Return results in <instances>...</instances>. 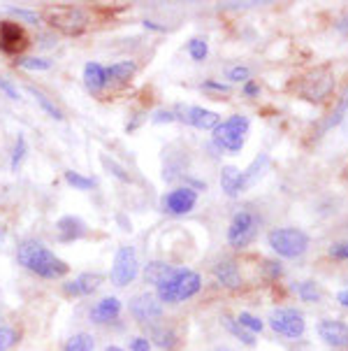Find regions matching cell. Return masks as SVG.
<instances>
[{"label": "cell", "instance_id": "1", "mask_svg": "<svg viewBox=\"0 0 348 351\" xmlns=\"http://www.w3.org/2000/svg\"><path fill=\"white\" fill-rule=\"evenodd\" d=\"M16 258H19V263L26 270H31L38 277L44 279H61L70 270L66 261H61L54 252H49L38 240H23L19 249H16Z\"/></svg>", "mask_w": 348, "mask_h": 351}, {"label": "cell", "instance_id": "2", "mask_svg": "<svg viewBox=\"0 0 348 351\" xmlns=\"http://www.w3.org/2000/svg\"><path fill=\"white\" fill-rule=\"evenodd\" d=\"M200 287H202V279H200L198 272L179 270L172 279L158 284L156 295L161 302H170V305H174V302H184L188 298H193V295L200 291Z\"/></svg>", "mask_w": 348, "mask_h": 351}, {"label": "cell", "instance_id": "3", "mask_svg": "<svg viewBox=\"0 0 348 351\" xmlns=\"http://www.w3.org/2000/svg\"><path fill=\"white\" fill-rule=\"evenodd\" d=\"M267 242L283 258H297L309 249V235L299 228H274L269 230Z\"/></svg>", "mask_w": 348, "mask_h": 351}, {"label": "cell", "instance_id": "4", "mask_svg": "<svg viewBox=\"0 0 348 351\" xmlns=\"http://www.w3.org/2000/svg\"><path fill=\"white\" fill-rule=\"evenodd\" d=\"M246 133H249V119L244 114H232L214 128V140L221 149L237 154L241 152V147H244Z\"/></svg>", "mask_w": 348, "mask_h": 351}, {"label": "cell", "instance_id": "5", "mask_svg": "<svg viewBox=\"0 0 348 351\" xmlns=\"http://www.w3.org/2000/svg\"><path fill=\"white\" fill-rule=\"evenodd\" d=\"M258 228H260V217H258V214H253L249 210L237 212L232 217V221H230V228H228L230 247L241 249V247L251 245L258 235Z\"/></svg>", "mask_w": 348, "mask_h": 351}, {"label": "cell", "instance_id": "6", "mask_svg": "<svg viewBox=\"0 0 348 351\" xmlns=\"http://www.w3.org/2000/svg\"><path fill=\"white\" fill-rule=\"evenodd\" d=\"M139 275V263L137 254L133 247H119V252L114 256V265H111L109 279L116 287H128L135 277Z\"/></svg>", "mask_w": 348, "mask_h": 351}, {"label": "cell", "instance_id": "7", "mask_svg": "<svg viewBox=\"0 0 348 351\" xmlns=\"http://www.w3.org/2000/svg\"><path fill=\"white\" fill-rule=\"evenodd\" d=\"M269 326L279 332V335H286V337H302L304 335V328H306V321L302 317V312L297 309H274L269 314Z\"/></svg>", "mask_w": 348, "mask_h": 351}, {"label": "cell", "instance_id": "8", "mask_svg": "<svg viewBox=\"0 0 348 351\" xmlns=\"http://www.w3.org/2000/svg\"><path fill=\"white\" fill-rule=\"evenodd\" d=\"M131 314L139 324H153L163 317V302L153 293H139L131 300Z\"/></svg>", "mask_w": 348, "mask_h": 351}, {"label": "cell", "instance_id": "9", "mask_svg": "<svg viewBox=\"0 0 348 351\" xmlns=\"http://www.w3.org/2000/svg\"><path fill=\"white\" fill-rule=\"evenodd\" d=\"M198 202V191L191 186H181V189H174L170 191L168 195L163 198V210L170 212V214H188L196 207Z\"/></svg>", "mask_w": 348, "mask_h": 351}, {"label": "cell", "instance_id": "10", "mask_svg": "<svg viewBox=\"0 0 348 351\" xmlns=\"http://www.w3.org/2000/svg\"><path fill=\"white\" fill-rule=\"evenodd\" d=\"M28 47V35L19 23H0V49L5 53H21Z\"/></svg>", "mask_w": 348, "mask_h": 351}, {"label": "cell", "instance_id": "11", "mask_svg": "<svg viewBox=\"0 0 348 351\" xmlns=\"http://www.w3.org/2000/svg\"><path fill=\"white\" fill-rule=\"evenodd\" d=\"M179 114H181V121L191 123L200 130H211L221 123V117L211 110H204V107H179Z\"/></svg>", "mask_w": 348, "mask_h": 351}, {"label": "cell", "instance_id": "12", "mask_svg": "<svg viewBox=\"0 0 348 351\" xmlns=\"http://www.w3.org/2000/svg\"><path fill=\"white\" fill-rule=\"evenodd\" d=\"M318 335L325 340L330 347H346L348 344V326L341 321H321L318 324Z\"/></svg>", "mask_w": 348, "mask_h": 351}, {"label": "cell", "instance_id": "13", "mask_svg": "<svg viewBox=\"0 0 348 351\" xmlns=\"http://www.w3.org/2000/svg\"><path fill=\"white\" fill-rule=\"evenodd\" d=\"M100 284H103V275H93V272H84V275L75 277L72 282L63 284V291L66 295H91Z\"/></svg>", "mask_w": 348, "mask_h": 351}, {"label": "cell", "instance_id": "14", "mask_svg": "<svg viewBox=\"0 0 348 351\" xmlns=\"http://www.w3.org/2000/svg\"><path fill=\"white\" fill-rule=\"evenodd\" d=\"M119 312H121V300L109 295V298H103L91 309V321L93 324H107V321L119 317Z\"/></svg>", "mask_w": 348, "mask_h": 351}, {"label": "cell", "instance_id": "15", "mask_svg": "<svg viewBox=\"0 0 348 351\" xmlns=\"http://www.w3.org/2000/svg\"><path fill=\"white\" fill-rule=\"evenodd\" d=\"M214 275L223 287L228 289H239L241 287V275H239V267L232 261H223L214 267Z\"/></svg>", "mask_w": 348, "mask_h": 351}, {"label": "cell", "instance_id": "16", "mask_svg": "<svg viewBox=\"0 0 348 351\" xmlns=\"http://www.w3.org/2000/svg\"><path fill=\"white\" fill-rule=\"evenodd\" d=\"M56 228H58V235H61L63 242L79 240V237H84V233H86L84 221L77 219V217H63L61 221L56 223Z\"/></svg>", "mask_w": 348, "mask_h": 351}, {"label": "cell", "instance_id": "17", "mask_svg": "<svg viewBox=\"0 0 348 351\" xmlns=\"http://www.w3.org/2000/svg\"><path fill=\"white\" fill-rule=\"evenodd\" d=\"M176 272H179V267H174L170 263H161V261H153V263L146 265L144 277H146V282H149V284H156V287H158V284L172 279Z\"/></svg>", "mask_w": 348, "mask_h": 351}, {"label": "cell", "instance_id": "18", "mask_svg": "<svg viewBox=\"0 0 348 351\" xmlns=\"http://www.w3.org/2000/svg\"><path fill=\"white\" fill-rule=\"evenodd\" d=\"M84 84L88 91L98 93L100 88L107 84V70H105L100 63H93V61L86 63L84 65Z\"/></svg>", "mask_w": 348, "mask_h": 351}, {"label": "cell", "instance_id": "19", "mask_svg": "<svg viewBox=\"0 0 348 351\" xmlns=\"http://www.w3.org/2000/svg\"><path fill=\"white\" fill-rule=\"evenodd\" d=\"M269 165V156L267 154H260L253 163L249 165L246 170H241V193L246 191V189H251L253 184H256L258 180H260V175H263V170Z\"/></svg>", "mask_w": 348, "mask_h": 351}, {"label": "cell", "instance_id": "20", "mask_svg": "<svg viewBox=\"0 0 348 351\" xmlns=\"http://www.w3.org/2000/svg\"><path fill=\"white\" fill-rule=\"evenodd\" d=\"M221 189L230 198H237L241 193V170L235 168V165H226L221 170Z\"/></svg>", "mask_w": 348, "mask_h": 351}, {"label": "cell", "instance_id": "21", "mask_svg": "<svg viewBox=\"0 0 348 351\" xmlns=\"http://www.w3.org/2000/svg\"><path fill=\"white\" fill-rule=\"evenodd\" d=\"M135 63L133 61H119L114 65H109L107 68V80H116V82H126L131 80V77L135 75Z\"/></svg>", "mask_w": 348, "mask_h": 351}, {"label": "cell", "instance_id": "22", "mask_svg": "<svg viewBox=\"0 0 348 351\" xmlns=\"http://www.w3.org/2000/svg\"><path fill=\"white\" fill-rule=\"evenodd\" d=\"M93 347H96V342H93V337L88 335V332H79V335L70 337L66 349L63 351H93Z\"/></svg>", "mask_w": 348, "mask_h": 351}, {"label": "cell", "instance_id": "23", "mask_svg": "<svg viewBox=\"0 0 348 351\" xmlns=\"http://www.w3.org/2000/svg\"><path fill=\"white\" fill-rule=\"evenodd\" d=\"M28 91H31V96H33L35 100H38L40 105H42V110L46 112V114H49L51 119H56V121H61V119H63V112L58 110V107H56L54 103H51V100L46 98L42 91H38V88H33V86L28 88Z\"/></svg>", "mask_w": 348, "mask_h": 351}, {"label": "cell", "instance_id": "24", "mask_svg": "<svg viewBox=\"0 0 348 351\" xmlns=\"http://www.w3.org/2000/svg\"><path fill=\"white\" fill-rule=\"evenodd\" d=\"M223 324H226V328H228L230 332H232V335H237L244 344H249V347H253V344H256V340H253V332H249L246 328H241L239 321H235V319L226 317V319H223Z\"/></svg>", "mask_w": 348, "mask_h": 351}, {"label": "cell", "instance_id": "25", "mask_svg": "<svg viewBox=\"0 0 348 351\" xmlns=\"http://www.w3.org/2000/svg\"><path fill=\"white\" fill-rule=\"evenodd\" d=\"M151 340L156 342L158 347H163V349H174V344H176L174 332L168 330V328H153L151 330Z\"/></svg>", "mask_w": 348, "mask_h": 351}, {"label": "cell", "instance_id": "26", "mask_svg": "<svg viewBox=\"0 0 348 351\" xmlns=\"http://www.w3.org/2000/svg\"><path fill=\"white\" fill-rule=\"evenodd\" d=\"M188 53H191L193 61H204V58H207V53H209V45H207V40H202V38H193L191 43H188Z\"/></svg>", "mask_w": 348, "mask_h": 351}, {"label": "cell", "instance_id": "27", "mask_svg": "<svg viewBox=\"0 0 348 351\" xmlns=\"http://www.w3.org/2000/svg\"><path fill=\"white\" fill-rule=\"evenodd\" d=\"M66 182L70 184V186L79 189V191H88V189H93V184H96L91 177H84V175H79V172H75V170L66 172Z\"/></svg>", "mask_w": 348, "mask_h": 351}, {"label": "cell", "instance_id": "28", "mask_svg": "<svg viewBox=\"0 0 348 351\" xmlns=\"http://www.w3.org/2000/svg\"><path fill=\"white\" fill-rule=\"evenodd\" d=\"M295 291H297V295L302 298L304 302H318V298H321V291L316 289L314 282H302L295 287Z\"/></svg>", "mask_w": 348, "mask_h": 351}, {"label": "cell", "instance_id": "29", "mask_svg": "<svg viewBox=\"0 0 348 351\" xmlns=\"http://www.w3.org/2000/svg\"><path fill=\"white\" fill-rule=\"evenodd\" d=\"M16 342H19V332L10 326H0V351H10Z\"/></svg>", "mask_w": 348, "mask_h": 351}, {"label": "cell", "instance_id": "30", "mask_svg": "<svg viewBox=\"0 0 348 351\" xmlns=\"http://www.w3.org/2000/svg\"><path fill=\"white\" fill-rule=\"evenodd\" d=\"M23 158H26V138L19 135L16 142H14V152H12V170H19Z\"/></svg>", "mask_w": 348, "mask_h": 351}, {"label": "cell", "instance_id": "31", "mask_svg": "<svg viewBox=\"0 0 348 351\" xmlns=\"http://www.w3.org/2000/svg\"><path fill=\"white\" fill-rule=\"evenodd\" d=\"M237 321H239L241 328H246V330H251V332H260L263 330V321L256 319L249 312H241L239 317H237Z\"/></svg>", "mask_w": 348, "mask_h": 351}, {"label": "cell", "instance_id": "32", "mask_svg": "<svg viewBox=\"0 0 348 351\" xmlns=\"http://www.w3.org/2000/svg\"><path fill=\"white\" fill-rule=\"evenodd\" d=\"M16 65H21V68L26 70H49L51 63L46 61V58H21V61H16Z\"/></svg>", "mask_w": 348, "mask_h": 351}, {"label": "cell", "instance_id": "33", "mask_svg": "<svg viewBox=\"0 0 348 351\" xmlns=\"http://www.w3.org/2000/svg\"><path fill=\"white\" fill-rule=\"evenodd\" d=\"M346 110H348V91H346V96L341 98V103L337 105V110L332 112V119L325 123V128H332V126H337V123L344 119V114H346Z\"/></svg>", "mask_w": 348, "mask_h": 351}, {"label": "cell", "instance_id": "34", "mask_svg": "<svg viewBox=\"0 0 348 351\" xmlns=\"http://www.w3.org/2000/svg\"><path fill=\"white\" fill-rule=\"evenodd\" d=\"M228 80L230 82H246V80H249V68H244V65H237V68H232L228 73Z\"/></svg>", "mask_w": 348, "mask_h": 351}, {"label": "cell", "instance_id": "35", "mask_svg": "<svg viewBox=\"0 0 348 351\" xmlns=\"http://www.w3.org/2000/svg\"><path fill=\"white\" fill-rule=\"evenodd\" d=\"M330 256H332V258H344V261H348V242H339V245H332V247H330Z\"/></svg>", "mask_w": 348, "mask_h": 351}, {"label": "cell", "instance_id": "36", "mask_svg": "<svg viewBox=\"0 0 348 351\" xmlns=\"http://www.w3.org/2000/svg\"><path fill=\"white\" fill-rule=\"evenodd\" d=\"M0 91L8 93V96H10L12 100H19V98H21V96H19V91H16V86L12 84L10 80H3V77H0Z\"/></svg>", "mask_w": 348, "mask_h": 351}, {"label": "cell", "instance_id": "37", "mask_svg": "<svg viewBox=\"0 0 348 351\" xmlns=\"http://www.w3.org/2000/svg\"><path fill=\"white\" fill-rule=\"evenodd\" d=\"M151 349V342L146 337H135L131 342V351H149Z\"/></svg>", "mask_w": 348, "mask_h": 351}, {"label": "cell", "instance_id": "38", "mask_svg": "<svg viewBox=\"0 0 348 351\" xmlns=\"http://www.w3.org/2000/svg\"><path fill=\"white\" fill-rule=\"evenodd\" d=\"M174 119H176V117H174V112H165V110H161L156 117H153V121H156V123H165V121L172 123Z\"/></svg>", "mask_w": 348, "mask_h": 351}, {"label": "cell", "instance_id": "39", "mask_svg": "<svg viewBox=\"0 0 348 351\" xmlns=\"http://www.w3.org/2000/svg\"><path fill=\"white\" fill-rule=\"evenodd\" d=\"M204 88H209V91H218V93H228V86L218 84V82H204Z\"/></svg>", "mask_w": 348, "mask_h": 351}, {"label": "cell", "instance_id": "40", "mask_svg": "<svg viewBox=\"0 0 348 351\" xmlns=\"http://www.w3.org/2000/svg\"><path fill=\"white\" fill-rule=\"evenodd\" d=\"M244 93H246V96H258V93H260V88H258V84H253V82H246Z\"/></svg>", "mask_w": 348, "mask_h": 351}, {"label": "cell", "instance_id": "41", "mask_svg": "<svg viewBox=\"0 0 348 351\" xmlns=\"http://www.w3.org/2000/svg\"><path fill=\"white\" fill-rule=\"evenodd\" d=\"M12 12H14V14H19L21 16V19H28V21H38V14H31V12H23V10H12Z\"/></svg>", "mask_w": 348, "mask_h": 351}, {"label": "cell", "instance_id": "42", "mask_svg": "<svg viewBox=\"0 0 348 351\" xmlns=\"http://www.w3.org/2000/svg\"><path fill=\"white\" fill-rule=\"evenodd\" d=\"M337 300H339V302H341V305H344V307H348V289H344V291H339Z\"/></svg>", "mask_w": 348, "mask_h": 351}, {"label": "cell", "instance_id": "43", "mask_svg": "<svg viewBox=\"0 0 348 351\" xmlns=\"http://www.w3.org/2000/svg\"><path fill=\"white\" fill-rule=\"evenodd\" d=\"M144 26H146V28H151V31H165L163 26H158V23H153V21H144Z\"/></svg>", "mask_w": 348, "mask_h": 351}, {"label": "cell", "instance_id": "44", "mask_svg": "<svg viewBox=\"0 0 348 351\" xmlns=\"http://www.w3.org/2000/svg\"><path fill=\"white\" fill-rule=\"evenodd\" d=\"M105 351H123V349H119V347H114V344H109V347H107V349H105Z\"/></svg>", "mask_w": 348, "mask_h": 351}, {"label": "cell", "instance_id": "45", "mask_svg": "<svg viewBox=\"0 0 348 351\" xmlns=\"http://www.w3.org/2000/svg\"><path fill=\"white\" fill-rule=\"evenodd\" d=\"M0 237H3V230H0Z\"/></svg>", "mask_w": 348, "mask_h": 351}]
</instances>
